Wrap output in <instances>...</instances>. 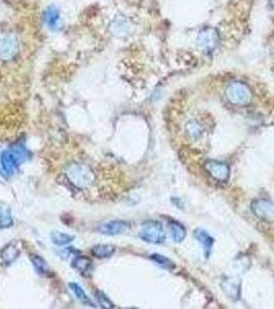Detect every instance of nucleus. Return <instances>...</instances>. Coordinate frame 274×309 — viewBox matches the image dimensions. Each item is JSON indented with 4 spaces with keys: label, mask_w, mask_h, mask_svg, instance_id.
Masks as SVG:
<instances>
[{
    "label": "nucleus",
    "mask_w": 274,
    "mask_h": 309,
    "mask_svg": "<svg viewBox=\"0 0 274 309\" xmlns=\"http://www.w3.org/2000/svg\"><path fill=\"white\" fill-rule=\"evenodd\" d=\"M28 156V151L22 144H17L15 147L5 150L0 156V164H1L3 172L7 177L13 175L26 161Z\"/></svg>",
    "instance_id": "obj_1"
},
{
    "label": "nucleus",
    "mask_w": 274,
    "mask_h": 309,
    "mask_svg": "<svg viewBox=\"0 0 274 309\" xmlns=\"http://www.w3.org/2000/svg\"><path fill=\"white\" fill-rule=\"evenodd\" d=\"M226 96L228 100L237 105H248L251 101L250 89L245 82H232L226 90Z\"/></svg>",
    "instance_id": "obj_2"
},
{
    "label": "nucleus",
    "mask_w": 274,
    "mask_h": 309,
    "mask_svg": "<svg viewBox=\"0 0 274 309\" xmlns=\"http://www.w3.org/2000/svg\"><path fill=\"white\" fill-rule=\"evenodd\" d=\"M139 237L149 243L159 244L165 240V231L158 222H147L141 227Z\"/></svg>",
    "instance_id": "obj_3"
},
{
    "label": "nucleus",
    "mask_w": 274,
    "mask_h": 309,
    "mask_svg": "<svg viewBox=\"0 0 274 309\" xmlns=\"http://www.w3.org/2000/svg\"><path fill=\"white\" fill-rule=\"evenodd\" d=\"M19 43L12 33H3L0 35V59L12 60L18 53Z\"/></svg>",
    "instance_id": "obj_4"
},
{
    "label": "nucleus",
    "mask_w": 274,
    "mask_h": 309,
    "mask_svg": "<svg viewBox=\"0 0 274 309\" xmlns=\"http://www.w3.org/2000/svg\"><path fill=\"white\" fill-rule=\"evenodd\" d=\"M205 170L210 177L221 182H226L230 178V168L225 162L210 160L205 163Z\"/></svg>",
    "instance_id": "obj_5"
},
{
    "label": "nucleus",
    "mask_w": 274,
    "mask_h": 309,
    "mask_svg": "<svg viewBox=\"0 0 274 309\" xmlns=\"http://www.w3.org/2000/svg\"><path fill=\"white\" fill-rule=\"evenodd\" d=\"M68 175L73 182L78 187H86L93 180V173L83 165H75V167L73 166L69 170Z\"/></svg>",
    "instance_id": "obj_6"
},
{
    "label": "nucleus",
    "mask_w": 274,
    "mask_h": 309,
    "mask_svg": "<svg viewBox=\"0 0 274 309\" xmlns=\"http://www.w3.org/2000/svg\"><path fill=\"white\" fill-rule=\"evenodd\" d=\"M218 44V34L214 29L203 30L198 36V46L204 52L214 51Z\"/></svg>",
    "instance_id": "obj_7"
},
{
    "label": "nucleus",
    "mask_w": 274,
    "mask_h": 309,
    "mask_svg": "<svg viewBox=\"0 0 274 309\" xmlns=\"http://www.w3.org/2000/svg\"><path fill=\"white\" fill-rule=\"evenodd\" d=\"M251 209L257 216L263 219H274V204L266 200H256L251 204Z\"/></svg>",
    "instance_id": "obj_8"
},
{
    "label": "nucleus",
    "mask_w": 274,
    "mask_h": 309,
    "mask_svg": "<svg viewBox=\"0 0 274 309\" xmlns=\"http://www.w3.org/2000/svg\"><path fill=\"white\" fill-rule=\"evenodd\" d=\"M130 228L129 223L125 221H109L100 227V232L106 235H119L128 231Z\"/></svg>",
    "instance_id": "obj_9"
},
{
    "label": "nucleus",
    "mask_w": 274,
    "mask_h": 309,
    "mask_svg": "<svg viewBox=\"0 0 274 309\" xmlns=\"http://www.w3.org/2000/svg\"><path fill=\"white\" fill-rule=\"evenodd\" d=\"M20 255V251L15 243H9L0 253V263L3 266L11 265Z\"/></svg>",
    "instance_id": "obj_10"
},
{
    "label": "nucleus",
    "mask_w": 274,
    "mask_h": 309,
    "mask_svg": "<svg viewBox=\"0 0 274 309\" xmlns=\"http://www.w3.org/2000/svg\"><path fill=\"white\" fill-rule=\"evenodd\" d=\"M45 22L47 26L52 29V30H57L60 27V21H61V16L59 9L55 6H50L47 8L44 15Z\"/></svg>",
    "instance_id": "obj_11"
},
{
    "label": "nucleus",
    "mask_w": 274,
    "mask_h": 309,
    "mask_svg": "<svg viewBox=\"0 0 274 309\" xmlns=\"http://www.w3.org/2000/svg\"><path fill=\"white\" fill-rule=\"evenodd\" d=\"M195 235V238L202 244L203 246V250H204V253H205V256L208 257L211 250H212V246H214V238L207 233L205 232L204 230H201V229H197L194 233Z\"/></svg>",
    "instance_id": "obj_12"
},
{
    "label": "nucleus",
    "mask_w": 274,
    "mask_h": 309,
    "mask_svg": "<svg viewBox=\"0 0 274 309\" xmlns=\"http://www.w3.org/2000/svg\"><path fill=\"white\" fill-rule=\"evenodd\" d=\"M30 260H31L34 268L36 269V271L42 275V276H46L49 277L50 275V269L48 265V263L45 261L44 258H42L40 256L37 255H31L30 256Z\"/></svg>",
    "instance_id": "obj_13"
},
{
    "label": "nucleus",
    "mask_w": 274,
    "mask_h": 309,
    "mask_svg": "<svg viewBox=\"0 0 274 309\" xmlns=\"http://www.w3.org/2000/svg\"><path fill=\"white\" fill-rule=\"evenodd\" d=\"M116 252L115 246L109 245V244H99L95 245L91 250V253L96 258L99 259H105V258H109L113 256Z\"/></svg>",
    "instance_id": "obj_14"
},
{
    "label": "nucleus",
    "mask_w": 274,
    "mask_h": 309,
    "mask_svg": "<svg viewBox=\"0 0 274 309\" xmlns=\"http://www.w3.org/2000/svg\"><path fill=\"white\" fill-rule=\"evenodd\" d=\"M169 231L172 236V238L175 242H181L186 237V230L184 226L180 225L177 222H171L169 224Z\"/></svg>",
    "instance_id": "obj_15"
},
{
    "label": "nucleus",
    "mask_w": 274,
    "mask_h": 309,
    "mask_svg": "<svg viewBox=\"0 0 274 309\" xmlns=\"http://www.w3.org/2000/svg\"><path fill=\"white\" fill-rule=\"evenodd\" d=\"M13 216L8 207L0 206V229H5L13 225Z\"/></svg>",
    "instance_id": "obj_16"
},
{
    "label": "nucleus",
    "mask_w": 274,
    "mask_h": 309,
    "mask_svg": "<svg viewBox=\"0 0 274 309\" xmlns=\"http://www.w3.org/2000/svg\"><path fill=\"white\" fill-rule=\"evenodd\" d=\"M73 267L80 273L87 272L91 267V260L84 256L75 257L73 261Z\"/></svg>",
    "instance_id": "obj_17"
},
{
    "label": "nucleus",
    "mask_w": 274,
    "mask_h": 309,
    "mask_svg": "<svg viewBox=\"0 0 274 309\" xmlns=\"http://www.w3.org/2000/svg\"><path fill=\"white\" fill-rule=\"evenodd\" d=\"M50 239H52V241L56 244V245H66L68 243L72 242L75 237L69 235V234H66V233H61V232H53L52 234H50Z\"/></svg>",
    "instance_id": "obj_18"
},
{
    "label": "nucleus",
    "mask_w": 274,
    "mask_h": 309,
    "mask_svg": "<svg viewBox=\"0 0 274 309\" xmlns=\"http://www.w3.org/2000/svg\"><path fill=\"white\" fill-rule=\"evenodd\" d=\"M69 286H70V288H72V291L75 293V295L76 296V298L78 299L79 301H82L83 303H85L87 305L94 306L93 302L90 300V298L87 296L85 291L77 283H69Z\"/></svg>",
    "instance_id": "obj_19"
},
{
    "label": "nucleus",
    "mask_w": 274,
    "mask_h": 309,
    "mask_svg": "<svg viewBox=\"0 0 274 309\" xmlns=\"http://www.w3.org/2000/svg\"><path fill=\"white\" fill-rule=\"evenodd\" d=\"M187 132L193 138H199L202 135L203 129L196 121H192L187 124Z\"/></svg>",
    "instance_id": "obj_20"
},
{
    "label": "nucleus",
    "mask_w": 274,
    "mask_h": 309,
    "mask_svg": "<svg viewBox=\"0 0 274 309\" xmlns=\"http://www.w3.org/2000/svg\"><path fill=\"white\" fill-rule=\"evenodd\" d=\"M151 259H153L161 267L165 268V269H172V268H174V263L162 255H153L151 256Z\"/></svg>",
    "instance_id": "obj_21"
},
{
    "label": "nucleus",
    "mask_w": 274,
    "mask_h": 309,
    "mask_svg": "<svg viewBox=\"0 0 274 309\" xmlns=\"http://www.w3.org/2000/svg\"><path fill=\"white\" fill-rule=\"evenodd\" d=\"M96 298L98 300V303L101 305V307H103V308H114L115 307L113 302H111L103 293L96 292Z\"/></svg>",
    "instance_id": "obj_22"
},
{
    "label": "nucleus",
    "mask_w": 274,
    "mask_h": 309,
    "mask_svg": "<svg viewBox=\"0 0 274 309\" xmlns=\"http://www.w3.org/2000/svg\"><path fill=\"white\" fill-rule=\"evenodd\" d=\"M270 3H271V6H272V8L274 9V0H270Z\"/></svg>",
    "instance_id": "obj_23"
}]
</instances>
